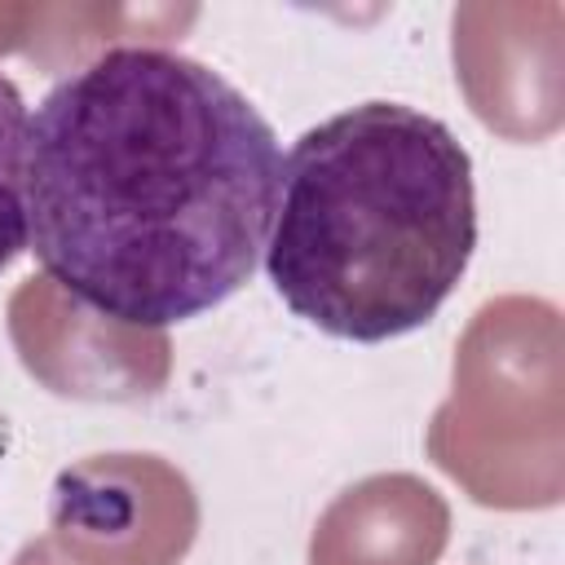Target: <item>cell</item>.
Masks as SVG:
<instances>
[{"mask_svg": "<svg viewBox=\"0 0 565 565\" xmlns=\"http://www.w3.org/2000/svg\"><path fill=\"white\" fill-rule=\"evenodd\" d=\"M278 172L274 128L225 75L102 49L26 124V247L88 309L163 331L252 278Z\"/></svg>", "mask_w": 565, "mask_h": 565, "instance_id": "6da1fadb", "label": "cell"}, {"mask_svg": "<svg viewBox=\"0 0 565 565\" xmlns=\"http://www.w3.org/2000/svg\"><path fill=\"white\" fill-rule=\"evenodd\" d=\"M472 247V159L455 132L415 106L362 102L282 159L260 256L296 318L375 344L424 327Z\"/></svg>", "mask_w": 565, "mask_h": 565, "instance_id": "7a4b0ae2", "label": "cell"}, {"mask_svg": "<svg viewBox=\"0 0 565 565\" xmlns=\"http://www.w3.org/2000/svg\"><path fill=\"white\" fill-rule=\"evenodd\" d=\"M561 313L499 296L455 349V393L428 424V455L486 508H552L565 490Z\"/></svg>", "mask_w": 565, "mask_h": 565, "instance_id": "3957f363", "label": "cell"}, {"mask_svg": "<svg viewBox=\"0 0 565 565\" xmlns=\"http://www.w3.org/2000/svg\"><path fill=\"white\" fill-rule=\"evenodd\" d=\"M199 530L190 481L159 455H93L53 481L49 530L13 565H177Z\"/></svg>", "mask_w": 565, "mask_h": 565, "instance_id": "277c9868", "label": "cell"}, {"mask_svg": "<svg viewBox=\"0 0 565 565\" xmlns=\"http://www.w3.org/2000/svg\"><path fill=\"white\" fill-rule=\"evenodd\" d=\"M9 335L22 366L62 397L137 402L168 384L172 349L163 331L115 322L49 274L26 278L9 300Z\"/></svg>", "mask_w": 565, "mask_h": 565, "instance_id": "5b68a950", "label": "cell"}, {"mask_svg": "<svg viewBox=\"0 0 565 565\" xmlns=\"http://www.w3.org/2000/svg\"><path fill=\"white\" fill-rule=\"evenodd\" d=\"M561 4H459V84L494 132L539 141L561 124Z\"/></svg>", "mask_w": 565, "mask_h": 565, "instance_id": "8992f818", "label": "cell"}, {"mask_svg": "<svg viewBox=\"0 0 565 565\" xmlns=\"http://www.w3.org/2000/svg\"><path fill=\"white\" fill-rule=\"evenodd\" d=\"M446 539V499L411 472H380L318 516L309 565H433Z\"/></svg>", "mask_w": 565, "mask_h": 565, "instance_id": "52a82bcc", "label": "cell"}, {"mask_svg": "<svg viewBox=\"0 0 565 565\" xmlns=\"http://www.w3.org/2000/svg\"><path fill=\"white\" fill-rule=\"evenodd\" d=\"M26 106L0 75V269L26 252Z\"/></svg>", "mask_w": 565, "mask_h": 565, "instance_id": "ba28073f", "label": "cell"}]
</instances>
